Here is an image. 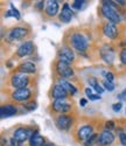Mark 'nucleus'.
<instances>
[{"label":"nucleus","instance_id":"c756f323","mask_svg":"<svg viewBox=\"0 0 126 146\" xmlns=\"http://www.w3.org/2000/svg\"><path fill=\"white\" fill-rule=\"evenodd\" d=\"M115 121L113 120H107L106 123H105V127H106V130H109V131H111L112 129H115Z\"/></svg>","mask_w":126,"mask_h":146},{"label":"nucleus","instance_id":"4be33fe9","mask_svg":"<svg viewBox=\"0 0 126 146\" xmlns=\"http://www.w3.org/2000/svg\"><path fill=\"white\" fill-rule=\"evenodd\" d=\"M44 145H46L44 138L40 136L37 132H35L29 139V146H44Z\"/></svg>","mask_w":126,"mask_h":146},{"label":"nucleus","instance_id":"ddd939ff","mask_svg":"<svg viewBox=\"0 0 126 146\" xmlns=\"http://www.w3.org/2000/svg\"><path fill=\"white\" fill-rule=\"evenodd\" d=\"M103 33L106 38H109L111 40H116L117 36H118V28L116 27L115 23L106 22L103 26Z\"/></svg>","mask_w":126,"mask_h":146},{"label":"nucleus","instance_id":"20e7f679","mask_svg":"<svg viewBox=\"0 0 126 146\" xmlns=\"http://www.w3.org/2000/svg\"><path fill=\"white\" fill-rule=\"evenodd\" d=\"M56 72L57 75L62 78H70L74 76V69L70 67V64L64 63V62H61V61H57V63L55 66Z\"/></svg>","mask_w":126,"mask_h":146},{"label":"nucleus","instance_id":"f8f14e48","mask_svg":"<svg viewBox=\"0 0 126 146\" xmlns=\"http://www.w3.org/2000/svg\"><path fill=\"white\" fill-rule=\"evenodd\" d=\"M34 52V43L32 41H26L25 43H22L17 50V55L19 57H25L28 56Z\"/></svg>","mask_w":126,"mask_h":146},{"label":"nucleus","instance_id":"c9c22d12","mask_svg":"<svg viewBox=\"0 0 126 146\" xmlns=\"http://www.w3.org/2000/svg\"><path fill=\"white\" fill-rule=\"evenodd\" d=\"M43 5H44V1H39L36 4V7L39 8V9H42L43 8Z\"/></svg>","mask_w":126,"mask_h":146},{"label":"nucleus","instance_id":"dca6fc26","mask_svg":"<svg viewBox=\"0 0 126 146\" xmlns=\"http://www.w3.org/2000/svg\"><path fill=\"white\" fill-rule=\"evenodd\" d=\"M72 18V11L71 8L69 7L68 4H64L62 7V11L60 12V14H58V19L61 22H64V23H68Z\"/></svg>","mask_w":126,"mask_h":146},{"label":"nucleus","instance_id":"423d86ee","mask_svg":"<svg viewBox=\"0 0 126 146\" xmlns=\"http://www.w3.org/2000/svg\"><path fill=\"white\" fill-rule=\"evenodd\" d=\"M74 123V119L71 116H68V115H60L57 118H56V121L55 124L57 126V129H60L61 131H67L71 127Z\"/></svg>","mask_w":126,"mask_h":146},{"label":"nucleus","instance_id":"f3484780","mask_svg":"<svg viewBox=\"0 0 126 146\" xmlns=\"http://www.w3.org/2000/svg\"><path fill=\"white\" fill-rule=\"evenodd\" d=\"M17 112H18L17 106L12 105V104H4L0 108V116H1V118L12 117V116L17 115Z\"/></svg>","mask_w":126,"mask_h":146},{"label":"nucleus","instance_id":"9d476101","mask_svg":"<svg viewBox=\"0 0 126 146\" xmlns=\"http://www.w3.org/2000/svg\"><path fill=\"white\" fill-rule=\"evenodd\" d=\"M100 56L107 64H112L113 61H115V50H113L112 47L104 44L100 48Z\"/></svg>","mask_w":126,"mask_h":146},{"label":"nucleus","instance_id":"a19ab883","mask_svg":"<svg viewBox=\"0 0 126 146\" xmlns=\"http://www.w3.org/2000/svg\"><path fill=\"white\" fill-rule=\"evenodd\" d=\"M125 133H126V124H125Z\"/></svg>","mask_w":126,"mask_h":146},{"label":"nucleus","instance_id":"f257e3e1","mask_svg":"<svg viewBox=\"0 0 126 146\" xmlns=\"http://www.w3.org/2000/svg\"><path fill=\"white\" fill-rule=\"evenodd\" d=\"M70 44L72 46L74 49H76L80 53L85 52L88 49V47H89L88 39L81 33H74L70 36Z\"/></svg>","mask_w":126,"mask_h":146},{"label":"nucleus","instance_id":"2f4dec72","mask_svg":"<svg viewBox=\"0 0 126 146\" xmlns=\"http://www.w3.org/2000/svg\"><path fill=\"white\" fill-rule=\"evenodd\" d=\"M119 139H120V143L124 146H126V133L125 132H120L119 133Z\"/></svg>","mask_w":126,"mask_h":146},{"label":"nucleus","instance_id":"6e6552de","mask_svg":"<svg viewBox=\"0 0 126 146\" xmlns=\"http://www.w3.org/2000/svg\"><path fill=\"white\" fill-rule=\"evenodd\" d=\"M28 35V29L25 27H14L8 33V40L9 41H19L25 39Z\"/></svg>","mask_w":126,"mask_h":146},{"label":"nucleus","instance_id":"79ce46f5","mask_svg":"<svg viewBox=\"0 0 126 146\" xmlns=\"http://www.w3.org/2000/svg\"><path fill=\"white\" fill-rule=\"evenodd\" d=\"M125 112H126V111H125Z\"/></svg>","mask_w":126,"mask_h":146},{"label":"nucleus","instance_id":"6ab92c4d","mask_svg":"<svg viewBox=\"0 0 126 146\" xmlns=\"http://www.w3.org/2000/svg\"><path fill=\"white\" fill-rule=\"evenodd\" d=\"M68 96V92L63 89L61 86L56 84V86L53 87L52 89V97H54L55 100H64Z\"/></svg>","mask_w":126,"mask_h":146},{"label":"nucleus","instance_id":"58836bf2","mask_svg":"<svg viewBox=\"0 0 126 146\" xmlns=\"http://www.w3.org/2000/svg\"><path fill=\"white\" fill-rule=\"evenodd\" d=\"M44 146H55V144H53V143H46Z\"/></svg>","mask_w":126,"mask_h":146},{"label":"nucleus","instance_id":"39448f33","mask_svg":"<svg viewBox=\"0 0 126 146\" xmlns=\"http://www.w3.org/2000/svg\"><path fill=\"white\" fill-rule=\"evenodd\" d=\"M57 57H58V61H61V62L70 64L71 62L75 61V53L70 47H62L57 53Z\"/></svg>","mask_w":126,"mask_h":146},{"label":"nucleus","instance_id":"0eeeda50","mask_svg":"<svg viewBox=\"0 0 126 146\" xmlns=\"http://www.w3.org/2000/svg\"><path fill=\"white\" fill-rule=\"evenodd\" d=\"M113 141H115V135H113V133L111 131H109V130H104L100 135H98L96 144L98 146H109Z\"/></svg>","mask_w":126,"mask_h":146},{"label":"nucleus","instance_id":"412c9836","mask_svg":"<svg viewBox=\"0 0 126 146\" xmlns=\"http://www.w3.org/2000/svg\"><path fill=\"white\" fill-rule=\"evenodd\" d=\"M58 86H61L63 89H64L68 94H71V95H75L77 92V89H76V87H74L71 83H69L67 80H64V78H60L58 80Z\"/></svg>","mask_w":126,"mask_h":146},{"label":"nucleus","instance_id":"7c9ffc66","mask_svg":"<svg viewBox=\"0 0 126 146\" xmlns=\"http://www.w3.org/2000/svg\"><path fill=\"white\" fill-rule=\"evenodd\" d=\"M104 76L106 77V81H109V82H112L113 83V81H115V75H113L112 72H105Z\"/></svg>","mask_w":126,"mask_h":146},{"label":"nucleus","instance_id":"1a4fd4ad","mask_svg":"<svg viewBox=\"0 0 126 146\" xmlns=\"http://www.w3.org/2000/svg\"><path fill=\"white\" fill-rule=\"evenodd\" d=\"M32 96V92L28 88H22V89H17L15 91L12 92V98L17 102H25L28 101Z\"/></svg>","mask_w":126,"mask_h":146},{"label":"nucleus","instance_id":"aec40b11","mask_svg":"<svg viewBox=\"0 0 126 146\" xmlns=\"http://www.w3.org/2000/svg\"><path fill=\"white\" fill-rule=\"evenodd\" d=\"M18 69L22 74H35L36 72V67L33 62H23L19 66Z\"/></svg>","mask_w":126,"mask_h":146},{"label":"nucleus","instance_id":"7ed1b4c3","mask_svg":"<svg viewBox=\"0 0 126 146\" xmlns=\"http://www.w3.org/2000/svg\"><path fill=\"white\" fill-rule=\"evenodd\" d=\"M29 83V77L26 74H22V72H19V74H14L11 77V84L12 87H14L17 89H22V88H27Z\"/></svg>","mask_w":126,"mask_h":146},{"label":"nucleus","instance_id":"473e14b6","mask_svg":"<svg viewBox=\"0 0 126 146\" xmlns=\"http://www.w3.org/2000/svg\"><path fill=\"white\" fill-rule=\"evenodd\" d=\"M112 109H113V111H115V112H119V111L121 110V103L113 104V105H112Z\"/></svg>","mask_w":126,"mask_h":146},{"label":"nucleus","instance_id":"4468645a","mask_svg":"<svg viewBox=\"0 0 126 146\" xmlns=\"http://www.w3.org/2000/svg\"><path fill=\"white\" fill-rule=\"evenodd\" d=\"M94 135V127L91 125H84L81 126L77 131V139L78 140H88Z\"/></svg>","mask_w":126,"mask_h":146},{"label":"nucleus","instance_id":"c85d7f7f","mask_svg":"<svg viewBox=\"0 0 126 146\" xmlns=\"http://www.w3.org/2000/svg\"><path fill=\"white\" fill-rule=\"evenodd\" d=\"M23 106L26 108L27 110L33 111V110H35V109H36V103H35V102H29V103H26V104H25Z\"/></svg>","mask_w":126,"mask_h":146},{"label":"nucleus","instance_id":"393cba45","mask_svg":"<svg viewBox=\"0 0 126 146\" xmlns=\"http://www.w3.org/2000/svg\"><path fill=\"white\" fill-rule=\"evenodd\" d=\"M97 138H98V135H97V133H94V135L86 140V143L84 144V146H92L94 143H97Z\"/></svg>","mask_w":126,"mask_h":146},{"label":"nucleus","instance_id":"72a5a7b5","mask_svg":"<svg viewBox=\"0 0 126 146\" xmlns=\"http://www.w3.org/2000/svg\"><path fill=\"white\" fill-rule=\"evenodd\" d=\"M85 95L88 96V98H89V97H91L94 94H92V90H91V88H86L85 89Z\"/></svg>","mask_w":126,"mask_h":146},{"label":"nucleus","instance_id":"f03ea898","mask_svg":"<svg viewBox=\"0 0 126 146\" xmlns=\"http://www.w3.org/2000/svg\"><path fill=\"white\" fill-rule=\"evenodd\" d=\"M102 14L109 20L111 23H119L120 22V15L116 8L110 7L105 4H102Z\"/></svg>","mask_w":126,"mask_h":146},{"label":"nucleus","instance_id":"9b49d317","mask_svg":"<svg viewBox=\"0 0 126 146\" xmlns=\"http://www.w3.org/2000/svg\"><path fill=\"white\" fill-rule=\"evenodd\" d=\"M52 106L55 112H58L62 115H64L71 110V104L67 103L64 100H55V102L53 103Z\"/></svg>","mask_w":126,"mask_h":146},{"label":"nucleus","instance_id":"f704fd0d","mask_svg":"<svg viewBox=\"0 0 126 146\" xmlns=\"http://www.w3.org/2000/svg\"><path fill=\"white\" fill-rule=\"evenodd\" d=\"M89 100H90V101H97V100H100V96H98V95H92L91 97H89Z\"/></svg>","mask_w":126,"mask_h":146},{"label":"nucleus","instance_id":"cd10ccee","mask_svg":"<svg viewBox=\"0 0 126 146\" xmlns=\"http://www.w3.org/2000/svg\"><path fill=\"white\" fill-rule=\"evenodd\" d=\"M84 4H85L84 0H76V1H74L72 7H74V8H76V9H81L82 6H83Z\"/></svg>","mask_w":126,"mask_h":146},{"label":"nucleus","instance_id":"e433bc0d","mask_svg":"<svg viewBox=\"0 0 126 146\" xmlns=\"http://www.w3.org/2000/svg\"><path fill=\"white\" fill-rule=\"evenodd\" d=\"M17 144H18V143H17V140H15L14 138H12V139L9 140V146H17Z\"/></svg>","mask_w":126,"mask_h":146},{"label":"nucleus","instance_id":"a878e982","mask_svg":"<svg viewBox=\"0 0 126 146\" xmlns=\"http://www.w3.org/2000/svg\"><path fill=\"white\" fill-rule=\"evenodd\" d=\"M103 86L105 87V89L107 90V91H113L115 90V84H113L112 82H109V81H103Z\"/></svg>","mask_w":126,"mask_h":146},{"label":"nucleus","instance_id":"a211bd4d","mask_svg":"<svg viewBox=\"0 0 126 146\" xmlns=\"http://www.w3.org/2000/svg\"><path fill=\"white\" fill-rule=\"evenodd\" d=\"M57 13H58V3L56 0H49V1H47L46 15L49 18H53L57 15Z\"/></svg>","mask_w":126,"mask_h":146},{"label":"nucleus","instance_id":"4c0bfd02","mask_svg":"<svg viewBox=\"0 0 126 146\" xmlns=\"http://www.w3.org/2000/svg\"><path fill=\"white\" fill-rule=\"evenodd\" d=\"M80 104H81V106H85V105H86V100L82 98V100L80 101Z\"/></svg>","mask_w":126,"mask_h":146},{"label":"nucleus","instance_id":"bb28decb","mask_svg":"<svg viewBox=\"0 0 126 146\" xmlns=\"http://www.w3.org/2000/svg\"><path fill=\"white\" fill-rule=\"evenodd\" d=\"M119 57H120V61H121V63L126 66V48H123V49L120 50Z\"/></svg>","mask_w":126,"mask_h":146},{"label":"nucleus","instance_id":"2eb2a0df","mask_svg":"<svg viewBox=\"0 0 126 146\" xmlns=\"http://www.w3.org/2000/svg\"><path fill=\"white\" fill-rule=\"evenodd\" d=\"M31 136V130L25 129V127H19L14 131L13 138L18 141V143H23L25 140H27L28 137Z\"/></svg>","mask_w":126,"mask_h":146},{"label":"nucleus","instance_id":"b1692460","mask_svg":"<svg viewBox=\"0 0 126 146\" xmlns=\"http://www.w3.org/2000/svg\"><path fill=\"white\" fill-rule=\"evenodd\" d=\"M89 83H90V86H92V88H94L98 94H102V92H103V88L99 86V83L97 82V80H96V78L91 77V78L89 80Z\"/></svg>","mask_w":126,"mask_h":146},{"label":"nucleus","instance_id":"ea45409f","mask_svg":"<svg viewBox=\"0 0 126 146\" xmlns=\"http://www.w3.org/2000/svg\"><path fill=\"white\" fill-rule=\"evenodd\" d=\"M123 95H124V96H126V89L124 90V92H123Z\"/></svg>","mask_w":126,"mask_h":146},{"label":"nucleus","instance_id":"5701e85b","mask_svg":"<svg viewBox=\"0 0 126 146\" xmlns=\"http://www.w3.org/2000/svg\"><path fill=\"white\" fill-rule=\"evenodd\" d=\"M11 7H12V9L7 11V13L5 14V17H6V18L13 17V18H15L17 20H19V19H20V13L18 12V9H17V8H14V6L12 5V4H11Z\"/></svg>","mask_w":126,"mask_h":146}]
</instances>
